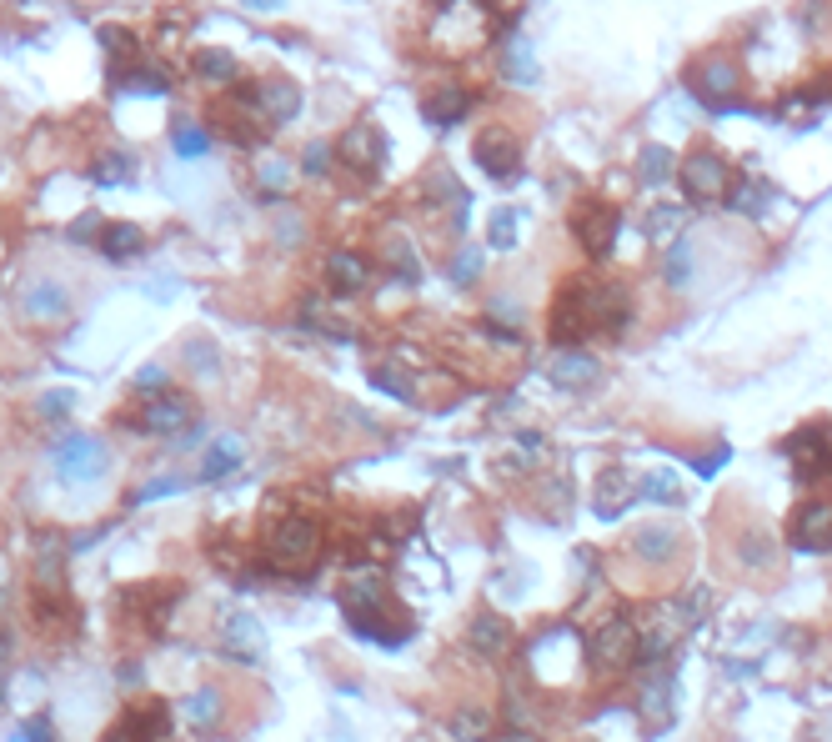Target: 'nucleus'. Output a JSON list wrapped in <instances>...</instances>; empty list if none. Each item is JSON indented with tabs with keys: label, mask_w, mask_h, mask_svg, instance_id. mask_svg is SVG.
<instances>
[{
	"label": "nucleus",
	"mask_w": 832,
	"mask_h": 742,
	"mask_svg": "<svg viewBox=\"0 0 832 742\" xmlns=\"http://www.w3.org/2000/svg\"><path fill=\"white\" fill-rule=\"evenodd\" d=\"M341 612H346V627L366 642H381V647H396L411 637V617L391 602L386 592V577L376 572H356L346 587H341Z\"/></svg>",
	"instance_id": "obj_1"
},
{
	"label": "nucleus",
	"mask_w": 832,
	"mask_h": 742,
	"mask_svg": "<svg viewBox=\"0 0 832 742\" xmlns=\"http://www.w3.org/2000/svg\"><path fill=\"white\" fill-rule=\"evenodd\" d=\"M627 321V286L617 281H572L557 301V341H582L587 331H617Z\"/></svg>",
	"instance_id": "obj_2"
},
{
	"label": "nucleus",
	"mask_w": 832,
	"mask_h": 742,
	"mask_svg": "<svg viewBox=\"0 0 832 742\" xmlns=\"http://www.w3.org/2000/svg\"><path fill=\"white\" fill-rule=\"evenodd\" d=\"M266 557L281 572H306L321 557V527L311 517H286L276 522V532L266 537Z\"/></svg>",
	"instance_id": "obj_3"
},
{
	"label": "nucleus",
	"mask_w": 832,
	"mask_h": 742,
	"mask_svg": "<svg viewBox=\"0 0 832 742\" xmlns=\"http://www.w3.org/2000/svg\"><path fill=\"white\" fill-rule=\"evenodd\" d=\"M587 662L597 672H627L632 662H642V632L627 622V617H612L592 632L587 642Z\"/></svg>",
	"instance_id": "obj_4"
},
{
	"label": "nucleus",
	"mask_w": 832,
	"mask_h": 742,
	"mask_svg": "<svg viewBox=\"0 0 832 742\" xmlns=\"http://www.w3.org/2000/svg\"><path fill=\"white\" fill-rule=\"evenodd\" d=\"M782 452H787L797 482L812 487V482L832 477V427H802V432H792L782 442Z\"/></svg>",
	"instance_id": "obj_5"
},
{
	"label": "nucleus",
	"mask_w": 832,
	"mask_h": 742,
	"mask_svg": "<svg viewBox=\"0 0 832 742\" xmlns=\"http://www.w3.org/2000/svg\"><path fill=\"white\" fill-rule=\"evenodd\" d=\"M787 542H792L797 552H812V557L832 552V497L802 502L797 517H792V527H787Z\"/></svg>",
	"instance_id": "obj_6"
},
{
	"label": "nucleus",
	"mask_w": 832,
	"mask_h": 742,
	"mask_svg": "<svg viewBox=\"0 0 832 742\" xmlns=\"http://www.w3.org/2000/svg\"><path fill=\"white\" fill-rule=\"evenodd\" d=\"M477 166L492 176V181H512L522 171V141L507 131V126H492L477 136Z\"/></svg>",
	"instance_id": "obj_7"
},
{
	"label": "nucleus",
	"mask_w": 832,
	"mask_h": 742,
	"mask_svg": "<svg viewBox=\"0 0 832 742\" xmlns=\"http://www.w3.org/2000/svg\"><path fill=\"white\" fill-rule=\"evenodd\" d=\"M617 226H622V216H617L607 201H582V206L572 211V231H577V241H582L592 256H607V251H612Z\"/></svg>",
	"instance_id": "obj_8"
},
{
	"label": "nucleus",
	"mask_w": 832,
	"mask_h": 742,
	"mask_svg": "<svg viewBox=\"0 0 832 742\" xmlns=\"http://www.w3.org/2000/svg\"><path fill=\"white\" fill-rule=\"evenodd\" d=\"M56 472L66 482H96L106 472V447L96 437H61L56 442Z\"/></svg>",
	"instance_id": "obj_9"
},
{
	"label": "nucleus",
	"mask_w": 832,
	"mask_h": 742,
	"mask_svg": "<svg viewBox=\"0 0 832 742\" xmlns=\"http://www.w3.org/2000/svg\"><path fill=\"white\" fill-rule=\"evenodd\" d=\"M682 191H687L692 201H717V196H727V166H722V156H712V151L687 156V161H682Z\"/></svg>",
	"instance_id": "obj_10"
},
{
	"label": "nucleus",
	"mask_w": 832,
	"mask_h": 742,
	"mask_svg": "<svg viewBox=\"0 0 832 742\" xmlns=\"http://www.w3.org/2000/svg\"><path fill=\"white\" fill-rule=\"evenodd\" d=\"M341 161L361 176H376V166L386 161V141L376 136V126H351L341 136Z\"/></svg>",
	"instance_id": "obj_11"
},
{
	"label": "nucleus",
	"mask_w": 832,
	"mask_h": 742,
	"mask_svg": "<svg viewBox=\"0 0 832 742\" xmlns=\"http://www.w3.org/2000/svg\"><path fill=\"white\" fill-rule=\"evenodd\" d=\"M737 86H742V76H737L727 61H712V66H702V71L692 76V91H697V101H707V106H717V111H727V106H732Z\"/></svg>",
	"instance_id": "obj_12"
},
{
	"label": "nucleus",
	"mask_w": 832,
	"mask_h": 742,
	"mask_svg": "<svg viewBox=\"0 0 832 742\" xmlns=\"http://www.w3.org/2000/svg\"><path fill=\"white\" fill-rule=\"evenodd\" d=\"M21 311H26L31 321H61V316L71 311V291H66L61 281H31V286L21 291Z\"/></svg>",
	"instance_id": "obj_13"
},
{
	"label": "nucleus",
	"mask_w": 832,
	"mask_h": 742,
	"mask_svg": "<svg viewBox=\"0 0 832 742\" xmlns=\"http://www.w3.org/2000/svg\"><path fill=\"white\" fill-rule=\"evenodd\" d=\"M467 642H472V652H482V657H502V652H512L517 632H512L507 617H497V612H477L472 627H467Z\"/></svg>",
	"instance_id": "obj_14"
},
{
	"label": "nucleus",
	"mask_w": 832,
	"mask_h": 742,
	"mask_svg": "<svg viewBox=\"0 0 832 742\" xmlns=\"http://www.w3.org/2000/svg\"><path fill=\"white\" fill-rule=\"evenodd\" d=\"M186 422H191V397H176V392H161L156 402H146V417H141V427L156 432V437L181 432Z\"/></svg>",
	"instance_id": "obj_15"
},
{
	"label": "nucleus",
	"mask_w": 832,
	"mask_h": 742,
	"mask_svg": "<svg viewBox=\"0 0 832 742\" xmlns=\"http://www.w3.org/2000/svg\"><path fill=\"white\" fill-rule=\"evenodd\" d=\"M677 547H682V537H677V527H667V522H647V527L632 532V552H637L642 562H652V567H662Z\"/></svg>",
	"instance_id": "obj_16"
},
{
	"label": "nucleus",
	"mask_w": 832,
	"mask_h": 742,
	"mask_svg": "<svg viewBox=\"0 0 832 742\" xmlns=\"http://www.w3.org/2000/svg\"><path fill=\"white\" fill-rule=\"evenodd\" d=\"M221 632H226V647H221V652H231L236 662H261V647H266V637H261V627H256L246 612H231Z\"/></svg>",
	"instance_id": "obj_17"
},
{
	"label": "nucleus",
	"mask_w": 832,
	"mask_h": 742,
	"mask_svg": "<svg viewBox=\"0 0 832 742\" xmlns=\"http://www.w3.org/2000/svg\"><path fill=\"white\" fill-rule=\"evenodd\" d=\"M547 377H552L557 387H567V392H582V387L597 382V361H592L587 351H567V356H557V361L547 366Z\"/></svg>",
	"instance_id": "obj_18"
},
{
	"label": "nucleus",
	"mask_w": 832,
	"mask_h": 742,
	"mask_svg": "<svg viewBox=\"0 0 832 742\" xmlns=\"http://www.w3.org/2000/svg\"><path fill=\"white\" fill-rule=\"evenodd\" d=\"M101 251H106L111 261H126V256L146 251V231L131 226V221H111V226H101Z\"/></svg>",
	"instance_id": "obj_19"
},
{
	"label": "nucleus",
	"mask_w": 832,
	"mask_h": 742,
	"mask_svg": "<svg viewBox=\"0 0 832 742\" xmlns=\"http://www.w3.org/2000/svg\"><path fill=\"white\" fill-rule=\"evenodd\" d=\"M627 477L612 467V472H602L597 477V492H592V507H597V517H622V507H627Z\"/></svg>",
	"instance_id": "obj_20"
},
{
	"label": "nucleus",
	"mask_w": 832,
	"mask_h": 742,
	"mask_svg": "<svg viewBox=\"0 0 832 742\" xmlns=\"http://www.w3.org/2000/svg\"><path fill=\"white\" fill-rule=\"evenodd\" d=\"M422 111H427L437 126H452V121L467 116V91H462V86H442V91H432V96L422 101Z\"/></svg>",
	"instance_id": "obj_21"
},
{
	"label": "nucleus",
	"mask_w": 832,
	"mask_h": 742,
	"mask_svg": "<svg viewBox=\"0 0 832 742\" xmlns=\"http://www.w3.org/2000/svg\"><path fill=\"white\" fill-rule=\"evenodd\" d=\"M241 442L236 437H221V442H211V452H206V462H201V477L206 482H216V477H226V472H236L241 467Z\"/></svg>",
	"instance_id": "obj_22"
},
{
	"label": "nucleus",
	"mask_w": 832,
	"mask_h": 742,
	"mask_svg": "<svg viewBox=\"0 0 832 742\" xmlns=\"http://www.w3.org/2000/svg\"><path fill=\"white\" fill-rule=\"evenodd\" d=\"M737 562H747V567H772L777 562V547H772V537L762 532V527H747L742 537H737Z\"/></svg>",
	"instance_id": "obj_23"
},
{
	"label": "nucleus",
	"mask_w": 832,
	"mask_h": 742,
	"mask_svg": "<svg viewBox=\"0 0 832 742\" xmlns=\"http://www.w3.org/2000/svg\"><path fill=\"white\" fill-rule=\"evenodd\" d=\"M326 271H331V281H336L341 291H361V286H366V261H361L356 251H336V256L326 261Z\"/></svg>",
	"instance_id": "obj_24"
},
{
	"label": "nucleus",
	"mask_w": 832,
	"mask_h": 742,
	"mask_svg": "<svg viewBox=\"0 0 832 742\" xmlns=\"http://www.w3.org/2000/svg\"><path fill=\"white\" fill-rule=\"evenodd\" d=\"M261 111H266L271 121H291V116H296V91H291L286 81H266V86H261Z\"/></svg>",
	"instance_id": "obj_25"
},
{
	"label": "nucleus",
	"mask_w": 832,
	"mask_h": 742,
	"mask_svg": "<svg viewBox=\"0 0 832 742\" xmlns=\"http://www.w3.org/2000/svg\"><path fill=\"white\" fill-rule=\"evenodd\" d=\"M181 712H186V722H191V727H211V722H216V712H221V692H216V687H196V692L186 697V707H181Z\"/></svg>",
	"instance_id": "obj_26"
},
{
	"label": "nucleus",
	"mask_w": 832,
	"mask_h": 742,
	"mask_svg": "<svg viewBox=\"0 0 832 742\" xmlns=\"http://www.w3.org/2000/svg\"><path fill=\"white\" fill-rule=\"evenodd\" d=\"M371 382L386 392V397H396V402H411L416 397V387H411V377H406V371L396 366V361H386V366H376L371 371Z\"/></svg>",
	"instance_id": "obj_27"
},
{
	"label": "nucleus",
	"mask_w": 832,
	"mask_h": 742,
	"mask_svg": "<svg viewBox=\"0 0 832 742\" xmlns=\"http://www.w3.org/2000/svg\"><path fill=\"white\" fill-rule=\"evenodd\" d=\"M171 141H176V156H206L211 151V136L196 126V121H176V131H171Z\"/></svg>",
	"instance_id": "obj_28"
},
{
	"label": "nucleus",
	"mask_w": 832,
	"mask_h": 742,
	"mask_svg": "<svg viewBox=\"0 0 832 742\" xmlns=\"http://www.w3.org/2000/svg\"><path fill=\"white\" fill-rule=\"evenodd\" d=\"M386 266H391L401 281H416V276H422V266H416V251H411L401 236H391V241H386Z\"/></svg>",
	"instance_id": "obj_29"
},
{
	"label": "nucleus",
	"mask_w": 832,
	"mask_h": 742,
	"mask_svg": "<svg viewBox=\"0 0 832 742\" xmlns=\"http://www.w3.org/2000/svg\"><path fill=\"white\" fill-rule=\"evenodd\" d=\"M642 497H647V502H667V507H677V502H682V487H677L672 472H652V477L642 482Z\"/></svg>",
	"instance_id": "obj_30"
},
{
	"label": "nucleus",
	"mask_w": 832,
	"mask_h": 742,
	"mask_svg": "<svg viewBox=\"0 0 832 742\" xmlns=\"http://www.w3.org/2000/svg\"><path fill=\"white\" fill-rule=\"evenodd\" d=\"M201 76H211V81H221V76H231V56L226 51H196V61H191Z\"/></svg>",
	"instance_id": "obj_31"
},
{
	"label": "nucleus",
	"mask_w": 832,
	"mask_h": 742,
	"mask_svg": "<svg viewBox=\"0 0 832 742\" xmlns=\"http://www.w3.org/2000/svg\"><path fill=\"white\" fill-rule=\"evenodd\" d=\"M667 171H672V151L647 146V151H642V181H662Z\"/></svg>",
	"instance_id": "obj_32"
},
{
	"label": "nucleus",
	"mask_w": 832,
	"mask_h": 742,
	"mask_svg": "<svg viewBox=\"0 0 832 742\" xmlns=\"http://www.w3.org/2000/svg\"><path fill=\"white\" fill-rule=\"evenodd\" d=\"M477 271H482V251H477V246H462V251L452 256V276H457V281H477Z\"/></svg>",
	"instance_id": "obj_33"
},
{
	"label": "nucleus",
	"mask_w": 832,
	"mask_h": 742,
	"mask_svg": "<svg viewBox=\"0 0 832 742\" xmlns=\"http://www.w3.org/2000/svg\"><path fill=\"white\" fill-rule=\"evenodd\" d=\"M71 407H76V397H71V392H46V397L36 402V412H41L46 422H61Z\"/></svg>",
	"instance_id": "obj_34"
},
{
	"label": "nucleus",
	"mask_w": 832,
	"mask_h": 742,
	"mask_svg": "<svg viewBox=\"0 0 832 742\" xmlns=\"http://www.w3.org/2000/svg\"><path fill=\"white\" fill-rule=\"evenodd\" d=\"M452 727H457V737H482V732H487V712H477V707H472V712H457Z\"/></svg>",
	"instance_id": "obj_35"
},
{
	"label": "nucleus",
	"mask_w": 832,
	"mask_h": 742,
	"mask_svg": "<svg viewBox=\"0 0 832 742\" xmlns=\"http://www.w3.org/2000/svg\"><path fill=\"white\" fill-rule=\"evenodd\" d=\"M21 737H26V742H56V732H51V712H36V717H26Z\"/></svg>",
	"instance_id": "obj_36"
},
{
	"label": "nucleus",
	"mask_w": 832,
	"mask_h": 742,
	"mask_svg": "<svg viewBox=\"0 0 832 742\" xmlns=\"http://www.w3.org/2000/svg\"><path fill=\"white\" fill-rule=\"evenodd\" d=\"M186 356L196 361L201 377H211V371H216V346H211V341H191V346H186Z\"/></svg>",
	"instance_id": "obj_37"
},
{
	"label": "nucleus",
	"mask_w": 832,
	"mask_h": 742,
	"mask_svg": "<svg viewBox=\"0 0 832 742\" xmlns=\"http://www.w3.org/2000/svg\"><path fill=\"white\" fill-rule=\"evenodd\" d=\"M126 176H131V161H126V156H111V161L96 166V181H106V186H116V181H126Z\"/></svg>",
	"instance_id": "obj_38"
},
{
	"label": "nucleus",
	"mask_w": 832,
	"mask_h": 742,
	"mask_svg": "<svg viewBox=\"0 0 832 742\" xmlns=\"http://www.w3.org/2000/svg\"><path fill=\"white\" fill-rule=\"evenodd\" d=\"M171 492H181V482H176V477H161V482H146L141 492H131V502H156V497H171Z\"/></svg>",
	"instance_id": "obj_39"
},
{
	"label": "nucleus",
	"mask_w": 832,
	"mask_h": 742,
	"mask_svg": "<svg viewBox=\"0 0 832 742\" xmlns=\"http://www.w3.org/2000/svg\"><path fill=\"white\" fill-rule=\"evenodd\" d=\"M637 702H642V712H662V702H667V682H647L642 692H637Z\"/></svg>",
	"instance_id": "obj_40"
},
{
	"label": "nucleus",
	"mask_w": 832,
	"mask_h": 742,
	"mask_svg": "<svg viewBox=\"0 0 832 742\" xmlns=\"http://www.w3.org/2000/svg\"><path fill=\"white\" fill-rule=\"evenodd\" d=\"M512 231H517V216H512V211H502V216L492 221V246H512V241H517Z\"/></svg>",
	"instance_id": "obj_41"
},
{
	"label": "nucleus",
	"mask_w": 832,
	"mask_h": 742,
	"mask_svg": "<svg viewBox=\"0 0 832 742\" xmlns=\"http://www.w3.org/2000/svg\"><path fill=\"white\" fill-rule=\"evenodd\" d=\"M136 387H141V392H161V387H166V371H161V366L136 371Z\"/></svg>",
	"instance_id": "obj_42"
},
{
	"label": "nucleus",
	"mask_w": 832,
	"mask_h": 742,
	"mask_svg": "<svg viewBox=\"0 0 832 742\" xmlns=\"http://www.w3.org/2000/svg\"><path fill=\"white\" fill-rule=\"evenodd\" d=\"M261 186L286 191V166H281V161H266V166H261Z\"/></svg>",
	"instance_id": "obj_43"
},
{
	"label": "nucleus",
	"mask_w": 832,
	"mask_h": 742,
	"mask_svg": "<svg viewBox=\"0 0 832 742\" xmlns=\"http://www.w3.org/2000/svg\"><path fill=\"white\" fill-rule=\"evenodd\" d=\"M727 457H732V452H727V447H717L712 457H702V462H697V472H702V477H712V472H722V467H727Z\"/></svg>",
	"instance_id": "obj_44"
},
{
	"label": "nucleus",
	"mask_w": 832,
	"mask_h": 742,
	"mask_svg": "<svg viewBox=\"0 0 832 742\" xmlns=\"http://www.w3.org/2000/svg\"><path fill=\"white\" fill-rule=\"evenodd\" d=\"M672 281H687V246H672Z\"/></svg>",
	"instance_id": "obj_45"
},
{
	"label": "nucleus",
	"mask_w": 832,
	"mask_h": 742,
	"mask_svg": "<svg viewBox=\"0 0 832 742\" xmlns=\"http://www.w3.org/2000/svg\"><path fill=\"white\" fill-rule=\"evenodd\" d=\"M306 171H311V176L326 171V146H311V151H306Z\"/></svg>",
	"instance_id": "obj_46"
},
{
	"label": "nucleus",
	"mask_w": 832,
	"mask_h": 742,
	"mask_svg": "<svg viewBox=\"0 0 832 742\" xmlns=\"http://www.w3.org/2000/svg\"><path fill=\"white\" fill-rule=\"evenodd\" d=\"M96 226H101V221H96V216H81V221H76V226H71V241H86V236H91V231H96Z\"/></svg>",
	"instance_id": "obj_47"
},
{
	"label": "nucleus",
	"mask_w": 832,
	"mask_h": 742,
	"mask_svg": "<svg viewBox=\"0 0 832 742\" xmlns=\"http://www.w3.org/2000/svg\"><path fill=\"white\" fill-rule=\"evenodd\" d=\"M251 6H281V0H251Z\"/></svg>",
	"instance_id": "obj_48"
}]
</instances>
